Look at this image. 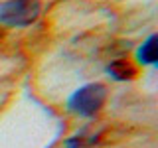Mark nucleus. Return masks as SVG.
Wrapping results in <instances>:
<instances>
[{
    "label": "nucleus",
    "mask_w": 158,
    "mask_h": 148,
    "mask_svg": "<svg viewBox=\"0 0 158 148\" xmlns=\"http://www.w3.org/2000/svg\"><path fill=\"white\" fill-rule=\"evenodd\" d=\"M107 101V87L101 83H89V85L79 87L67 101L69 111L81 117H93Z\"/></svg>",
    "instance_id": "obj_1"
},
{
    "label": "nucleus",
    "mask_w": 158,
    "mask_h": 148,
    "mask_svg": "<svg viewBox=\"0 0 158 148\" xmlns=\"http://www.w3.org/2000/svg\"><path fill=\"white\" fill-rule=\"evenodd\" d=\"M40 12H42L40 0H8L0 4V24L24 28L36 22Z\"/></svg>",
    "instance_id": "obj_2"
},
{
    "label": "nucleus",
    "mask_w": 158,
    "mask_h": 148,
    "mask_svg": "<svg viewBox=\"0 0 158 148\" xmlns=\"http://www.w3.org/2000/svg\"><path fill=\"white\" fill-rule=\"evenodd\" d=\"M107 73L117 81H131V79L136 77L138 69L128 59H115V61H111L107 65Z\"/></svg>",
    "instance_id": "obj_3"
},
{
    "label": "nucleus",
    "mask_w": 158,
    "mask_h": 148,
    "mask_svg": "<svg viewBox=\"0 0 158 148\" xmlns=\"http://www.w3.org/2000/svg\"><path fill=\"white\" fill-rule=\"evenodd\" d=\"M156 42H158V36H156V34H152V36L148 38L140 47H138L136 57H138V61H140V63H144V65H152V63H156V57H158Z\"/></svg>",
    "instance_id": "obj_4"
},
{
    "label": "nucleus",
    "mask_w": 158,
    "mask_h": 148,
    "mask_svg": "<svg viewBox=\"0 0 158 148\" xmlns=\"http://www.w3.org/2000/svg\"><path fill=\"white\" fill-rule=\"evenodd\" d=\"M0 39H2V32H0Z\"/></svg>",
    "instance_id": "obj_5"
}]
</instances>
